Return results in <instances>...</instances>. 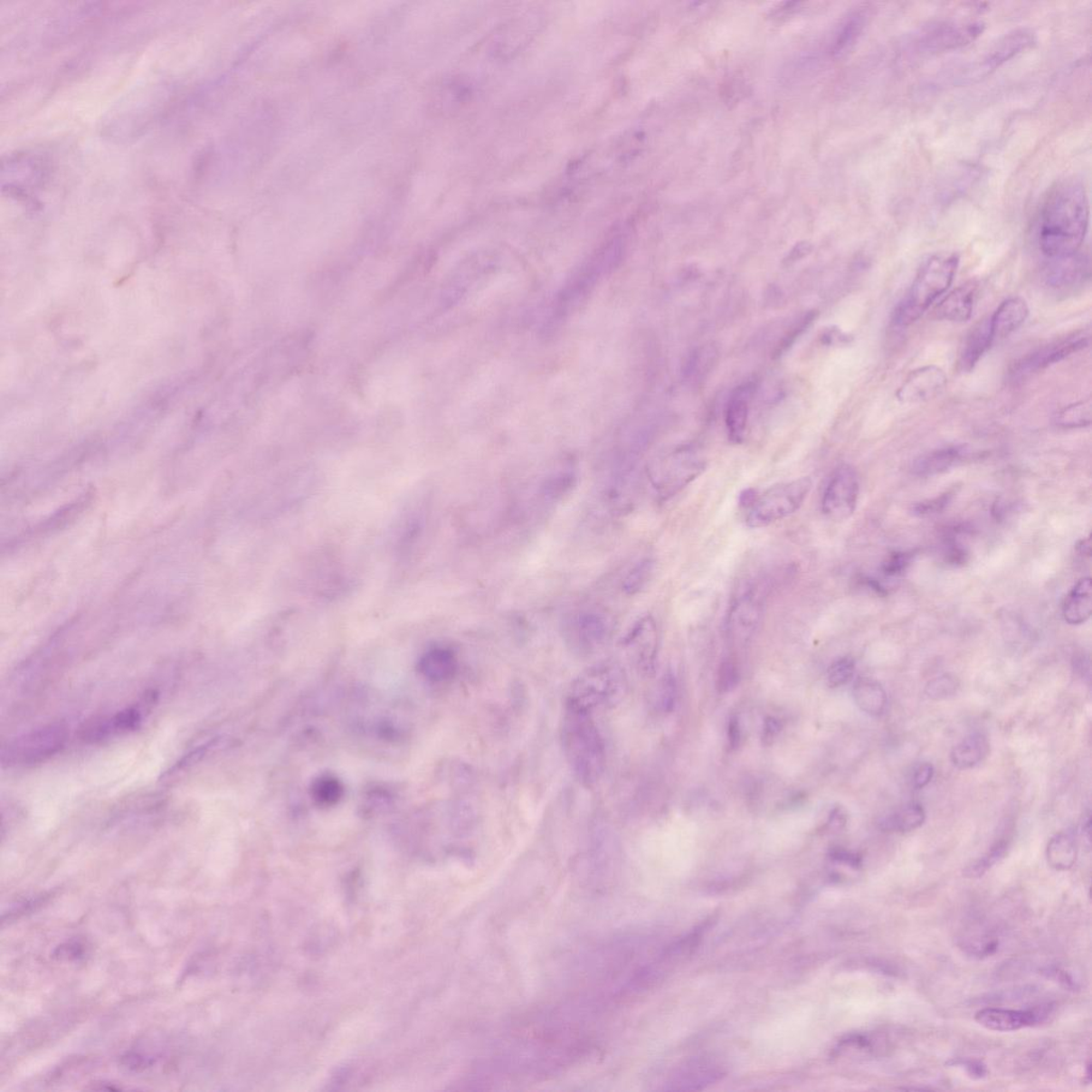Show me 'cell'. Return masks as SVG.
<instances>
[{
  "mask_svg": "<svg viewBox=\"0 0 1092 1092\" xmlns=\"http://www.w3.org/2000/svg\"><path fill=\"white\" fill-rule=\"evenodd\" d=\"M1089 224V201L1083 185L1068 180L1056 185L1044 200L1038 242L1049 259L1076 254Z\"/></svg>",
  "mask_w": 1092,
  "mask_h": 1092,
  "instance_id": "1",
  "label": "cell"
},
{
  "mask_svg": "<svg viewBox=\"0 0 1092 1092\" xmlns=\"http://www.w3.org/2000/svg\"><path fill=\"white\" fill-rule=\"evenodd\" d=\"M562 742L577 780L587 786L598 783L605 772L606 747L593 714L565 707Z\"/></svg>",
  "mask_w": 1092,
  "mask_h": 1092,
  "instance_id": "2",
  "label": "cell"
},
{
  "mask_svg": "<svg viewBox=\"0 0 1092 1092\" xmlns=\"http://www.w3.org/2000/svg\"><path fill=\"white\" fill-rule=\"evenodd\" d=\"M958 265L956 254L934 255L925 261L909 291L895 309L894 324L907 327L920 319L930 306L950 289Z\"/></svg>",
  "mask_w": 1092,
  "mask_h": 1092,
  "instance_id": "3",
  "label": "cell"
},
{
  "mask_svg": "<svg viewBox=\"0 0 1092 1092\" xmlns=\"http://www.w3.org/2000/svg\"><path fill=\"white\" fill-rule=\"evenodd\" d=\"M626 678L622 667L613 662L588 668L574 681L566 696L565 707L593 713L595 709L610 708L625 695Z\"/></svg>",
  "mask_w": 1092,
  "mask_h": 1092,
  "instance_id": "4",
  "label": "cell"
},
{
  "mask_svg": "<svg viewBox=\"0 0 1092 1092\" xmlns=\"http://www.w3.org/2000/svg\"><path fill=\"white\" fill-rule=\"evenodd\" d=\"M812 486L813 482L809 477H802L769 488L763 494L757 495L755 503L750 507L745 523L751 528H763L792 516L802 508Z\"/></svg>",
  "mask_w": 1092,
  "mask_h": 1092,
  "instance_id": "5",
  "label": "cell"
},
{
  "mask_svg": "<svg viewBox=\"0 0 1092 1092\" xmlns=\"http://www.w3.org/2000/svg\"><path fill=\"white\" fill-rule=\"evenodd\" d=\"M67 726L53 724L24 734L4 745L2 763L4 767H26L50 760L67 743Z\"/></svg>",
  "mask_w": 1092,
  "mask_h": 1092,
  "instance_id": "6",
  "label": "cell"
},
{
  "mask_svg": "<svg viewBox=\"0 0 1092 1092\" xmlns=\"http://www.w3.org/2000/svg\"><path fill=\"white\" fill-rule=\"evenodd\" d=\"M706 463L694 451H681L650 470L649 479L661 498H670L697 480Z\"/></svg>",
  "mask_w": 1092,
  "mask_h": 1092,
  "instance_id": "7",
  "label": "cell"
},
{
  "mask_svg": "<svg viewBox=\"0 0 1092 1092\" xmlns=\"http://www.w3.org/2000/svg\"><path fill=\"white\" fill-rule=\"evenodd\" d=\"M612 624L604 612L581 611L565 619L564 638L573 651L590 654L600 649L611 635Z\"/></svg>",
  "mask_w": 1092,
  "mask_h": 1092,
  "instance_id": "8",
  "label": "cell"
},
{
  "mask_svg": "<svg viewBox=\"0 0 1092 1092\" xmlns=\"http://www.w3.org/2000/svg\"><path fill=\"white\" fill-rule=\"evenodd\" d=\"M858 475L850 465H840L829 480L821 500V511L829 520L846 521L855 513L859 499Z\"/></svg>",
  "mask_w": 1092,
  "mask_h": 1092,
  "instance_id": "9",
  "label": "cell"
},
{
  "mask_svg": "<svg viewBox=\"0 0 1092 1092\" xmlns=\"http://www.w3.org/2000/svg\"><path fill=\"white\" fill-rule=\"evenodd\" d=\"M982 22H945L925 28L916 44L922 52H941L968 45L983 32Z\"/></svg>",
  "mask_w": 1092,
  "mask_h": 1092,
  "instance_id": "10",
  "label": "cell"
},
{
  "mask_svg": "<svg viewBox=\"0 0 1092 1092\" xmlns=\"http://www.w3.org/2000/svg\"><path fill=\"white\" fill-rule=\"evenodd\" d=\"M1053 1011L1051 1002L1021 1011L987 1007L976 1012L975 1021L989 1030L1010 1032L1044 1023Z\"/></svg>",
  "mask_w": 1092,
  "mask_h": 1092,
  "instance_id": "11",
  "label": "cell"
},
{
  "mask_svg": "<svg viewBox=\"0 0 1092 1092\" xmlns=\"http://www.w3.org/2000/svg\"><path fill=\"white\" fill-rule=\"evenodd\" d=\"M1089 336L1087 333L1079 332L1074 333L1072 336L1059 339L1047 346H1043L1032 354L1023 357L1019 361L1012 369V377L1014 379H1023L1042 371V369L1053 366L1067 359L1077 352L1088 347Z\"/></svg>",
  "mask_w": 1092,
  "mask_h": 1092,
  "instance_id": "12",
  "label": "cell"
},
{
  "mask_svg": "<svg viewBox=\"0 0 1092 1092\" xmlns=\"http://www.w3.org/2000/svg\"><path fill=\"white\" fill-rule=\"evenodd\" d=\"M725 1076L724 1067L712 1059L701 1058L686 1061L668 1079L667 1090H701Z\"/></svg>",
  "mask_w": 1092,
  "mask_h": 1092,
  "instance_id": "13",
  "label": "cell"
},
{
  "mask_svg": "<svg viewBox=\"0 0 1092 1092\" xmlns=\"http://www.w3.org/2000/svg\"><path fill=\"white\" fill-rule=\"evenodd\" d=\"M947 377L943 369L929 366L916 369L899 387L897 397L904 404L928 402L945 390Z\"/></svg>",
  "mask_w": 1092,
  "mask_h": 1092,
  "instance_id": "14",
  "label": "cell"
},
{
  "mask_svg": "<svg viewBox=\"0 0 1092 1092\" xmlns=\"http://www.w3.org/2000/svg\"><path fill=\"white\" fill-rule=\"evenodd\" d=\"M1034 43L1035 34L1030 29H1017V31L1005 34L998 43L990 49L977 67L973 69L972 76L983 77L992 73V71L1016 57L1018 53L1028 50Z\"/></svg>",
  "mask_w": 1092,
  "mask_h": 1092,
  "instance_id": "15",
  "label": "cell"
},
{
  "mask_svg": "<svg viewBox=\"0 0 1092 1092\" xmlns=\"http://www.w3.org/2000/svg\"><path fill=\"white\" fill-rule=\"evenodd\" d=\"M1044 271V282L1053 290H1068L1085 283L1090 277L1089 260L1083 254L1051 259Z\"/></svg>",
  "mask_w": 1092,
  "mask_h": 1092,
  "instance_id": "16",
  "label": "cell"
},
{
  "mask_svg": "<svg viewBox=\"0 0 1092 1092\" xmlns=\"http://www.w3.org/2000/svg\"><path fill=\"white\" fill-rule=\"evenodd\" d=\"M658 628L651 616L643 617L625 638L626 648L636 656L638 665L644 671H652L658 651Z\"/></svg>",
  "mask_w": 1092,
  "mask_h": 1092,
  "instance_id": "17",
  "label": "cell"
},
{
  "mask_svg": "<svg viewBox=\"0 0 1092 1092\" xmlns=\"http://www.w3.org/2000/svg\"><path fill=\"white\" fill-rule=\"evenodd\" d=\"M763 613V600L755 590L739 596L731 608L727 628L731 635L748 637L759 625Z\"/></svg>",
  "mask_w": 1092,
  "mask_h": 1092,
  "instance_id": "18",
  "label": "cell"
},
{
  "mask_svg": "<svg viewBox=\"0 0 1092 1092\" xmlns=\"http://www.w3.org/2000/svg\"><path fill=\"white\" fill-rule=\"evenodd\" d=\"M1030 315L1028 303L1022 298H1010L1000 304L995 312L989 316L990 329L994 342L1006 338L1024 325Z\"/></svg>",
  "mask_w": 1092,
  "mask_h": 1092,
  "instance_id": "19",
  "label": "cell"
},
{
  "mask_svg": "<svg viewBox=\"0 0 1092 1092\" xmlns=\"http://www.w3.org/2000/svg\"><path fill=\"white\" fill-rule=\"evenodd\" d=\"M989 318L972 328L965 337L958 356V369L963 373H970L975 368L983 356L987 354L994 344Z\"/></svg>",
  "mask_w": 1092,
  "mask_h": 1092,
  "instance_id": "20",
  "label": "cell"
},
{
  "mask_svg": "<svg viewBox=\"0 0 1092 1092\" xmlns=\"http://www.w3.org/2000/svg\"><path fill=\"white\" fill-rule=\"evenodd\" d=\"M977 289L976 282L971 281L954 290L936 306L935 318L952 322L970 320L974 309Z\"/></svg>",
  "mask_w": 1092,
  "mask_h": 1092,
  "instance_id": "21",
  "label": "cell"
},
{
  "mask_svg": "<svg viewBox=\"0 0 1092 1092\" xmlns=\"http://www.w3.org/2000/svg\"><path fill=\"white\" fill-rule=\"evenodd\" d=\"M140 722L141 713L139 709L135 707L127 708L111 716V717L95 721L94 725H90L87 729L83 730L82 737L85 741L92 743L104 741V739L118 736V734L134 730Z\"/></svg>",
  "mask_w": 1092,
  "mask_h": 1092,
  "instance_id": "22",
  "label": "cell"
},
{
  "mask_svg": "<svg viewBox=\"0 0 1092 1092\" xmlns=\"http://www.w3.org/2000/svg\"><path fill=\"white\" fill-rule=\"evenodd\" d=\"M969 455L965 446H948L926 453L912 465L913 474L922 477L935 476L956 467Z\"/></svg>",
  "mask_w": 1092,
  "mask_h": 1092,
  "instance_id": "23",
  "label": "cell"
},
{
  "mask_svg": "<svg viewBox=\"0 0 1092 1092\" xmlns=\"http://www.w3.org/2000/svg\"><path fill=\"white\" fill-rule=\"evenodd\" d=\"M1092 613V584L1090 577L1079 580L1067 595L1062 607L1065 622L1079 625L1088 622Z\"/></svg>",
  "mask_w": 1092,
  "mask_h": 1092,
  "instance_id": "24",
  "label": "cell"
},
{
  "mask_svg": "<svg viewBox=\"0 0 1092 1092\" xmlns=\"http://www.w3.org/2000/svg\"><path fill=\"white\" fill-rule=\"evenodd\" d=\"M752 387L749 385L738 387L727 405L726 423L729 438L733 443H742L747 427L749 398Z\"/></svg>",
  "mask_w": 1092,
  "mask_h": 1092,
  "instance_id": "25",
  "label": "cell"
},
{
  "mask_svg": "<svg viewBox=\"0 0 1092 1092\" xmlns=\"http://www.w3.org/2000/svg\"><path fill=\"white\" fill-rule=\"evenodd\" d=\"M1078 859V840L1071 831L1056 833L1047 846V860L1053 869L1066 872L1074 867Z\"/></svg>",
  "mask_w": 1092,
  "mask_h": 1092,
  "instance_id": "26",
  "label": "cell"
},
{
  "mask_svg": "<svg viewBox=\"0 0 1092 1092\" xmlns=\"http://www.w3.org/2000/svg\"><path fill=\"white\" fill-rule=\"evenodd\" d=\"M853 699L862 712L879 717L886 711L887 692L879 682L873 679H858L852 688Z\"/></svg>",
  "mask_w": 1092,
  "mask_h": 1092,
  "instance_id": "27",
  "label": "cell"
},
{
  "mask_svg": "<svg viewBox=\"0 0 1092 1092\" xmlns=\"http://www.w3.org/2000/svg\"><path fill=\"white\" fill-rule=\"evenodd\" d=\"M458 660L450 649L434 648L423 656L420 669L423 676L433 682H443L455 676Z\"/></svg>",
  "mask_w": 1092,
  "mask_h": 1092,
  "instance_id": "28",
  "label": "cell"
},
{
  "mask_svg": "<svg viewBox=\"0 0 1092 1092\" xmlns=\"http://www.w3.org/2000/svg\"><path fill=\"white\" fill-rule=\"evenodd\" d=\"M989 749L986 736L982 733L971 734L954 745L951 752V761L960 771H966L983 762L988 755Z\"/></svg>",
  "mask_w": 1092,
  "mask_h": 1092,
  "instance_id": "29",
  "label": "cell"
},
{
  "mask_svg": "<svg viewBox=\"0 0 1092 1092\" xmlns=\"http://www.w3.org/2000/svg\"><path fill=\"white\" fill-rule=\"evenodd\" d=\"M925 820L922 805L912 802L882 819L879 825L883 831L908 833L922 827Z\"/></svg>",
  "mask_w": 1092,
  "mask_h": 1092,
  "instance_id": "30",
  "label": "cell"
},
{
  "mask_svg": "<svg viewBox=\"0 0 1092 1092\" xmlns=\"http://www.w3.org/2000/svg\"><path fill=\"white\" fill-rule=\"evenodd\" d=\"M867 10H858L847 17L842 28H840L837 40H835L834 53L842 55L846 51H849L856 43L858 38L860 37L865 26H867Z\"/></svg>",
  "mask_w": 1092,
  "mask_h": 1092,
  "instance_id": "31",
  "label": "cell"
},
{
  "mask_svg": "<svg viewBox=\"0 0 1092 1092\" xmlns=\"http://www.w3.org/2000/svg\"><path fill=\"white\" fill-rule=\"evenodd\" d=\"M1010 840H1000L996 842L987 853L972 862L964 869V876L970 879L981 878L984 874L989 872L995 864H998L1005 858L1008 850H1010Z\"/></svg>",
  "mask_w": 1092,
  "mask_h": 1092,
  "instance_id": "32",
  "label": "cell"
},
{
  "mask_svg": "<svg viewBox=\"0 0 1092 1092\" xmlns=\"http://www.w3.org/2000/svg\"><path fill=\"white\" fill-rule=\"evenodd\" d=\"M311 793L314 802L321 807H332L338 803L344 796V786L337 778L332 777V775H322L315 780Z\"/></svg>",
  "mask_w": 1092,
  "mask_h": 1092,
  "instance_id": "33",
  "label": "cell"
},
{
  "mask_svg": "<svg viewBox=\"0 0 1092 1092\" xmlns=\"http://www.w3.org/2000/svg\"><path fill=\"white\" fill-rule=\"evenodd\" d=\"M1056 423L1062 428H1083L1091 423V401L1068 405L1056 415Z\"/></svg>",
  "mask_w": 1092,
  "mask_h": 1092,
  "instance_id": "34",
  "label": "cell"
},
{
  "mask_svg": "<svg viewBox=\"0 0 1092 1092\" xmlns=\"http://www.w3.org/2000/svg\"><path fill=\"white\" fill-rule=\"evenodd\" d=\"M655 571V563L652 559H643L632 568L629 574L624 578L622 584L623 592L628 595H635L647 588L651 582Z\"/></svg>",
  "mask_w": 1092,
  "mask_h": 1092,
  "instance_id": "35",
  "label": "cell"
},
{
  "mask_svg": "<svg viewBox=\"0 0 1092 1092\" xmlns=\"http://www.w3.org/2000/svg\"><path fill=\"white\" fill-rule=\"evenodd\" d=\"M1000 939L992 933H977L963 939L962 947L970 956L986 958L998 952Z\"/></svg>",
  "mask_w": 1092,
  "mask_h": 1092,
  "instance_id": "36",
  "label": "cell"
},
{
  "mask_svg": "<svg viewBox=\"0 0 1092 1092\" xmlns=\"http://www.w3.org/2000/svg\"><path fill=\"white\" fill-rule=\"evenodd\" d=\"M577 476L572 469L559 470L547 477L543 491L547 498L560 499L575 486Z\"/></svg>",
  "mask_w": 1092,
  "mask_h": 1092,
  "instance_id": "37",
  "label": "cell"
},
{
  "mask_svg": "<svg viewBox=\"0 0 1092 1092\" xmlns=\"http://www.w3.org/2000/svg\"><path fill=\"white\" fill-rule=\"evenodd\" d=\"M856 662L851 658L834 661L828 669V685L832 688H842L855 676Z\"/></svg>",
  "mask_w": 1092,
  "mask_h": 1092,
  "instance_id": "38",
  "label": "cell"
},
{
  "mask_svg": "<svg viewBox=\"0 0 1092 1092\" xmlns=\"http://www.w3.org/2000/svg\"><path fill=\"white\" fill-rule=\"evenodd\" d=\"M958 688L959 683L957 679L950 676V674H945V676L935 678L928 682L926 688H925V694L930 699L935 701L945 700L956 694Z\"/></svg>",
  "mask_w": 1092,
  "mask_h": 1092,
  "instance_id": "39",
  "label": "cell"
},
{
  "mask_svg": "<svg viewBox=\"0 0 1092 1092\" xmlns=\"http://www.w3.org/2000/svg\"><path fill=\"white\" fill-rule=\"evenodd\" d=\"M816 315L817 313L815 311H811L805 314L802 318L799 319L797 324L793 326V330L787 333V336L782 339V342L779 344L777 349H775V356H781L785 351L789 350L792 346L795 344L797 338H799V337H801L805 330H808V328L812 325V322L815 320Z\"/></svg>",
  "mask_w": 1092,
  "mask_h": 1092,
  "instance_id": "40",
  "label": "cell"
},
{
  "mask_svg": "<svg viewBox=\"0 0 1092 1092\" xmlns=\"http://www.w3.org/2000/svg\"><path fill=\"white\" fill-rule=\"evenodd\" d=\"M953 499L952 492H946L941 497L922 501L913 507V513L918 517H929L945 510Z\"/></svg>",
  "mask_w": 1092,
  "mask_h": 1092,
  "instance_id": "41",
  "label": "cell"
},
{
  "mask_svg": "<svg viewBox=\"0 0 1092 1092\" xmlns=\"http://www.w3.org/2000/svg\"><path fill=\"white\" fill-rule=\"evenodd\" d=\"M738 682H739V672H738L736 665L734 664V662L731 660H726V661L722 662V664L719 668L718 679H717V686H718L719 691L720 692H729V691L733 690L734 688H736Z\"/></svg>",
  "mask_w": 1092,
  "mask_h": 1092,
  "instance_id": "42",
  "label": "cell"
},
{
  "mask_svg": "<svg viewBox=\"0 0 1092 1092\" xmlns=\"http://www.w3.org/2000/svg\"><path fill=\"white\" fill-rule=\"evenodd\" d=\"M677 699V683L672 673L662 678L660 688V704L665 712H671Z\"/></svg>",
  "mask_w": 1092,
  "mask_h": 1092,
  "instance_id": "43",
  "label": "cell"
},
{
  "mask_svg": "<svg viewBox=\"0 0 1092 1092\" xmlns=\"http://www.w3.org/2000/svg\"><path fill=\"white\" fill-rule=\"evenodd\" d=\"M912 556L907 553H893L882 565L883 574L888 577L902 575L908 569Z\"/></svg>",
  "mask_w": 1092,
  "mask_h": 1092,
  "instance_id": "44",
  "label": "cell"
},
{
  "mask_svg": "<svg viewBox=\"0 0 1092 1092\" xmlns=\"http://www.w3.org/2000/svg\"><path fill=\"white\" fill-rule=\"evenodd\" d=\"M947 1065L964 1068L966 1073H968L969 1076L974 1079L986 1078L988 1074L987 1066L984 1065L981 1060L953 1059L951 1061L947 1062Z\"/></svg>",
  "mask_w": 1092,
  "mask_h": 1092,
  "instance_id": "45",
  "label": "cell"
},
{
  "mask_svg": "<svg viewBox=\"0 0 1092 1092\" xmlns=\"http://www.w3.org/2000/svg\"><path fill=\"white\" fill-rule=\"evenodd\" d=\"M1042 974L1049 978V980L1059 983L1066 989L1073 990V992L1078 989V983L1074 980L1071 973L1059 968V966H1049V968L1042 970Z\"/></svg>",
  "mask_w": 1092,
  "mask_h": 1092,
  "instance_id": "46",
  "label": "cell"
},
{
  "mask_svg": "<svg viewBox=\"0 0 1092 1092\" xmlns=\"http://www.w3.org/2000/svg\"><path fill=\"white\" fill-rule=\"evenodd\" d=\"M934 774L935 769L932 764H921V765L916 769L915 774H913V786H915L916 790L924 789V787H926L930 783V781L933 780Z\"/></svg>",
  "mask_w": 1092,
  "mask_h": 1092,
  "instance_id": "47",
  "label": "cell"
},
{
  "mask_svg": "<svg viewBox=\"0 0 1092 1092\" xmlns=\"http://www.w3.org/2000/svg\"><path fill=\"white\" fill-rule=\"evenodd\" d=\"M781 729H782V725H781L780 720L775 719L774 717L766 718L765 722H764V729H763L764 744L768 745H772L774 743L775 737H777L778 734L781 732Z\"/></svg>",
  "mask_w": 1092,
  "mask_h": 1092,
  "instance_id": "48",
  "label": "cell"
},
{
  "mask_svg": "<svg viewBox=\"0 0 1092 1092\" xmlns=\"http://www.w3.org/2000/svg\"><path fill=\"white\" fill-rule=\"evenodd\" d=\"M821 338V342L826 345L845 344L850 342V337L846 336V334L842 331L837 329V328H831V329L823 332Z\"/></svg>",
  "mask_w": 1092,
  "mask_h": 1092,
  "instance_id": "49",
  "label": "cell"
},
{
  "mask_svg": "<svg viewBox=\"0 0 1092 1092\" xmlns=\"http://www.w3.org/2000/svg\"><path fill=\"white\" fill-rule=\"evenodd\" d=\"M727 739H729V745L731 749H736L739 744H741V726H739V721L736 717L731 718L729 722V726H727Z\"/></svg>",
  "mask_w": 1092,
  "mask_h": 1092,
  "instance_id": "50",
  "label": "cell"
},
{
  "mask_svg": "<svg viewBox=\"0 0 1092 1092\" xmlns=\"http://www.w3.org/2000/svg\"><path fill=\"white\" fill-rule=\"evenodd\" d=\"M846 822H847L846 812L844 811L843 808L838 807V808H835L831 812V816H829V820L827 821V827L833 829V831H840V829H842L846 826Z\"/></svg>",
  "mask_w": 1092,
  "mask_h": 1092,
  "instance_id": "51",
  "label": "cell"
},
{
  "mask_svg": "<svg viewBox=\"0 0 1092 1092\" xmlns=\"http://www.w3.org/2000/svg\"><path fill=\"white\" fill-rule=\"evenodd\" d=\"M811 251H812V246L809 242L798 243V244H796L795 247L793 248V250L791 251L789 255H787V258L784 260V262H786V264H793V262L802 260L804 258V256L809 255L811 253Z\"/></svg>",
  "mask_w": 1092,
  "mask_h": 1092,
  "instance_id": "52",
  "label": "cell"
},
{
  "mask_svg": "<svg viewBox=\"0 0 1092 1092\" xmlns=\"http://www.w3.org/2000/svg\"><path fill=\"white\" fill-rule=\"evenodd\" d=\"M1074 670H1076L1082 678H1090V662L1088 658L1084 655H1078L1073 661Z\"/></svg>",
  "mask_w": 1092,
  "mask_h": 1092,
  "instance_id": "53",
  "label": "cell"
},
{
  "mask_svg": "<svg viewBox=\"0 0 1092 1092\" xmlns=\"http://www.w3.org/2000/svg\"><path fill=\"white\" fill-rule=\"evenodd\" d=\"M756 498H757L756 491L752 490V489H749V490H745L741 494V497H739V503H741L742 506L749 507V508H750L752 504L755 503V500L756 499Z\"/></svg>",
  "mask_w": 1092,
  "mask_h": 1092,
  "instance_id": "54",
  "label": "cell"
},
{
  "mask_svg": "<svg viewBox=\"0 0 1092 1092\" xmlns=\"http://www.w3.org/2000/svg\"><path fill=\"white\" fill-rule=\"evenodd\" d=\"M1077 551L1081 556H1087L1089 558L1091 555L1090 538L1079 541L1077 545Z\"/></svg>",
  "mask_w": 1092,
  "mask_h": 1092,
  "instance_id": "55",
  "label": "cell"
},
{
  "mask_svg": "<svg viewBox=\"0 0 1092 1092\" xmlns=\"http://www.w3.org/2000/svg\"><path fill=\"white\" fill-rule=\"evenodd\" d=\"M1090 822H1091V821H1090L1089 813L1086 814V816L1084 817V822L1082 825V831H1083L1084 837L1086 835V838H1087L1088 840L1090 839Z\"/></svg>",
  "mask_w": 1092,
  "mask_h": 1092,
  "instance_id": "56",
  "label": "cell"
},
{
  "mask_svg": "<svg viewBox=\"0 0 1092 1092\" xmlns=\"http://www.w3.org/2000/svg\"><path fill=\"white\" fill-rule=\"evenodd\" d=\"M1086 1078H1087V1083H1090V1081H1091V1064H1090V1062H1088L1087 1067H1086Z\"/></svg>",
  "mask_w": 1092,
  "mask_h": 1092,
  "instance_id": "57",
  "label": "cell"
}]
</instances>
